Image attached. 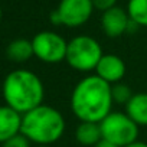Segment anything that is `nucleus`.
I'll use <instances>...</instances> for the list:
<instances>
[{"label":"nucleus","mask_w":147,"mask_h":147,"mask_svg":"<svg viewBox=\"0 0 147 147\" xmlns=\"http://www.w3.org/2000/svg\"><path fill=\"white\" fill-rule=\"evenodd\" d=\"M113 105L111 85L95 74L80 80L71 92V111L80 121L101 123Z\"/></svg>","instance_id":"nucleus-1"},{"label":"nucleus","mask_w":147,"mask_h":147,"mask_svg":"<svg viewBox=\"0 0 147 147\" xmlns=\"http://www.w3.org/2000/svg\"><path fill=\"white\" fill-rule=\"evenodd\" d=\"M111 95H113L114 104H118V105H124L125 107V104L131 100V97L134 94H133L131 88L127 84L118 82V84L111 85Z\"/></svg>","instance_id":"nucleus-15"},{"label":"nucleus","mask_w":147,"mask_h":147,"mask_svg":"<svg viewBox=\"0 0 147 147\" xmlns=\"http://www.w3.org/2000/svg\"><path fill=\"white\" fill-rule=\"evenodd\" d=\"M0 20H2V7H0Z\"/></svg>","instance_id":"nucleus-20"},{"label":"nucleus","mask_w":147,"mask_h":147,"mask_svg":"<svg viewBox=\"0 0 147 147\" xmlns=\"http://www.w3.org/2000/svg\"><path fill=\"white\" fill-rule=\"evenodd\" d=\"M100 127L102 138L117 147H125L138 140L140 127L123 111H111L100 123Z\"/></svg>","instance_id":"nucleus-5"},{"label":"nucleus","mask_w":147,"mask_h":147,"mask_svg":"<svg viewBox=\"0 0 147 147\" xmlns=\"http://www.w3.org/2000/svg\"><path fill=\"white\" fill-rule=\"evenodd\" d=\"M94 147H117V146H115V144H113V143H110V141H107V140H104V138H102V140H101V141H100V143H98V144H95V146H94Z\"/></svg>","instance_id":"nucleus-18"},{"label":"nucleus","mask_w":147,"mask_h":147,"mask_svg":"<svg viewBox=\"0 0 147 147\" xmlns=\"http://www.w3.org/2000/svg\"><path fill=\"white\" fill-rule=\"evenodd\" d=\"M102 55V46L95 38L88 35H78L68 42L65 62L74 71L88 74L95 71Z\"/></svg>","instance_id":"nucleus-4"},{"label":"nucleus","mask_w":147,"mask_h":147,"mask_svg":"<svg viewBox=\"0 0 147 147\" xmlns=\"http://www.w3.org/2000/svg\"><path fill=\"white\" fill-rule=\"evenodd\" d=\"M117 2L118 0H92V5H94V9L105 12V10L117 6Z\"/></svg>","instance_id":"nucleus-17"},{"label":"nucleus","mask_w":147,"mask_h":147,"mask_svg":"<svg viewBox=\"0 0 147 147\" xmlns=\"http://www.w3.org/2000/svg\"><path fill=\"white\" fill-rule=\"evenodd\" d=\"M138 127H147V92H137L125 104L124 111Z\"/></svg>","instance_id":"nucleus-11"},{"label":"nucleus","mask_w":147,"mask_h":147,"mask_svg":"<svg viewBox=\"0 0 147 147\" xmlns=\"http://www.w3.org/2000/svg\"><path fill=\"white\" fill-rule=\"evenodd\" d=\"M63 114L46 104H42L22 115L20 133L36 146H52L65 133Z\"/></svg>","instance_id":"nucleus-3"},{"label":"nucleus","mask_w":147,"mask_h":147,"mask_svg":"<svg viewBox=\"0 0 147 147\" xmlns=\"http://www.w3.org/2000/svg\"><path fill=\"white\" fill-rule=\"evenodd\" d=\"M127 66L121 56L115 53H104L100 59L97 68H95V75L104 80L107 84L114 85L123 81L125 77Z\"/></svg>","instance_id":"nucleus-9"},{"label":"nucleus","mask_w":147,"mask_h":147,"mask_svg":"<svg viewBox=\"0 0 147 147\" xmlns=\"http://www.w3.org/2000/svg\"><path fill=\"white\" fill-rule=\"evenodd\" d=\"M2 94L6 105L23 115L43 104L45 85L35 72L29 69H15L6 75Z\"/></svg>","instance_id":"nucleus-2"},{"label":"nucleus","mask_w":147,"mask_h":147,"mask_svg":"<svg viewBox=\"0 0 147 147\" xmlns=\"http://www.w3.org/2000/svg\"><path fill=\"white\" fill-rule=\"evenodd\" d=\"M100 22H101V29L105 33V36L113 38V39L123 36L131 25L127 10H124L120 6H114L102 12Z\"/></svg>","instance_id":"nucleus-8"},{"label":"nucleus","mask_w":147,"mask_h":147,"mask_svg":"<svg viewBox=\"0 0 147 147\" xmlns=\"http://www.w3.org/2000/svg\"><path fill=\"white\" fill-rule=\"evenodd\" d=\"M30 144H32V143L20 133V134H18V136L9 138L7 141H5V143L2 144V147H30Z\"/></svg>","instance_id":"nucleus-16"},{"label":"nucleus","mask_w":147,"mask_h":147,"mask_svg":"<svg viewBox=\"0 0 147 147\" xmlns=\"http://www.w3.org/2000/svg\"><path fill=\"white\" fill-rule=\"evenodd\" d=\"M125 147H147V143H144V141H141V140H137V141H134V143L127 144Z\"/></svg>","instance_id":"nucleus-19"},{"label":"nucleus","mask_w":147,"mask_h":147,"mask_svg":"<svg viewBox=\"0 0 147 147\" xmlns=\"http://www.w3.org/2000/svg\"><path fill=\"white\" fill-rule=\"evenodd\" d=\"M127 13L136 26L147 28V0H128Z\"/></svg>","instance_id":"nucleus-14"},{"label":"nucleus","mask_w":147,"mask_h":147,"mask_svg":"<svg viewBox=\"0 0 147 147\" xmlns=\"http://www.w3.org/2000/svg\"><path fill=\"white\" fill-rule=\"evenodd\" d=\"M92 12V0H61L51 13V22L56 26L80 28L90 20Z\"/></svg>","instance_id":"nucleus-6"},{"label":"nucleus","mask_w":147,"mask_h":147,"mask_svg":"<svg viewBox=\"0 0 147 147\" xmlns=\"http://www.w3.org/2000/svg\"><path fill=\"white\" fill-rule=\"evenodd\" d=\"M6 55L12 62H16V63L29 61L32 56H35L32 40L25 39V38H18V39L12 40L6 48Z\"/></svg>","instance_id":"nucleus-13"},{"label":"nucleus","mask_w":147,"mask_h":147,"mask_svg":"<svg viewBox=\"0 0 147 147\" xmlns=\"http://www.w3.org/2000/svg\"><path fill=\"white\" fill-rule=\"evenodd\" d=\"M33 55L45 63H59L66 58L68 42L52 30H42L32 39Z\"/></svg>","instance_id":"nucleus-7"},{"label":"nucleus","mask_w":147,"mask_h":147,"mask_svg":"<svg viewBox=\"0 0 147 147\" xmlns=\"http://www.w3.org/2000/svg\"><path fill=\"white\" fill-rule=\"evenodd\" d=\"M36 147H51V146H36Z\"/></svg>","instance_id":"nucleus-21"},{"label":"nucleus","mask_w":147,"mask_h":147,"mask_svg":"<svg viewBox=\"0 0 147 147\" xmlns=\"http://www.w3.org/2000/svg\"><path fill=\"white\" fill-rule=\"evenodd\" d=\"M75 140L81 146L85 147H94L102 140V133L100 123H88V121H80V124L75 128Z\"/></svg>","instance_id":"nucleus-12"},{"label":"nucleus","mask_w":147,"mask_h":147,"mask_svg":"<svg viewBox=\"0 0 147 147\" xmlns=\"http://www.w3.org/2000/svg\"><path fill=\"white\" fill-rule=\"evenodd\" d=\"M22 114L9 105H0V144L20 134Z\"/></svg>","instance_id":"nucleus-10"}]
</instances>
